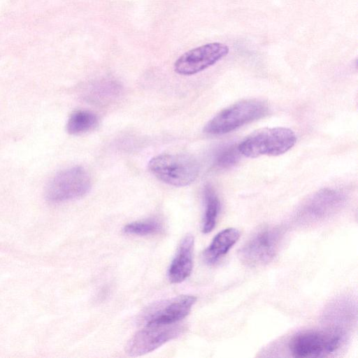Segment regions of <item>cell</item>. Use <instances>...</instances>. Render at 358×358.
<instances>
[{
    "mask_svg": "<svg viewBox=\"0 0 358 358\" xmlns=\"http://www.w3.org/2000/svg\"><path fill=\"white\" fill-rule=\"evenodd\" d=\"M162 229L161 224L156 220L134 222L127 224L123 231L127 234L146 236L159 232Z\"/></svg>",
    "mask_w": 358,
    "mask_h": 358,
    "instance_id": "obj_16",
    "label": "cell"
},
{
    "mask_svg": "<svg viewBox=\"0 0 358 358\" xmlns=\"http://www.w3.org/2000/svg\"><path fill=\"white\" fill-rule=\"evenodd\" d=\"M148 169L159 180L175 187L190 185L199 173L196 159L185 154L157 155L150 160Z\"/></svg>",
    "mask_w": 358,
    "mask_h": 358,
    "instance_id": "obj_3",
    "label": "cell"
},
{
    "mask_svg": "<svg viewBox=\"0 0 358 358\" xmlns=\"http://www.w3.org/2000/svg\"><path fill=\"white\" fill-rule=\"evenodd\" d=\"M229 52V48L221 43H210L189 50L174 64L175 71L180 75L191 76L215 64Z\"/></svg>",
    "mask_w": 358,
    "mask_h": 358,
    "instance_id": "obj_7",
    "label": "cell"
},
{
    "mask_svg": "<svg viewBox=\"0 0 358 358\" xmlns=\"http://www.w3.org/2000/svg\"><path fill=\"white\" fill-rule=\"evenodd\" d=\"M205 213L203 222V232L210 233L215 227L219 214L220 203L213 187L208 185L204 189Z\"/></svg>",
    "mask_w": 358,
    "mask_h": 358,
    "instance_id": "obj_13",
    "label": "cell"
},
{
    "mask_svg": "<svg viewBox=\"0 0 358 358\" xmlns=\"http://www.w3.org/2000/svg\"><path fill=\"white\" fill-rule=\"evenodd\" d=\"M292 130L285 127L263 128L246 136L238 145L242 155L255 158L262 155L278 156L289 150L296 143Z\"/></svg>",
    "mask_w": 358,
    "mask_h": 358,
    "instance_id": "obj_1",
    "label": "cell"
},
{
    "mask_svg": "<svg viewBox=\"0 0 358 358\" xmlns=\"http://www.w3.org/2000/svg\"><path fill=\"white\" fill-rule=\"evenodd\" d=\"M268 110L267 103L262 100H243L215 115L206 124L204 131L211 135L224 134L262 117Z\"/></svg>",
    "mask_w": 358,
    "mask_h": 358,
    "instance_id": "obj_2",
    "label": "cell"
},
{
    "mask_svg": "<svg viewBox=\"0 0 358 358\" xmlns=\"http://www.w3.org/2000/svg\"><path fill=\"white\" fill-rule=\"evenodd\" d=\"M280 233L267 229L253 236L239 250L241 260L248 266H258L269 263L278 252Z\"/></svg>",
    "mask_w": 358,
    "mask_h": 358,
    "instance_id": "obj_8",
    "label": "cell"
},
{
    "mask_svg": "<svg viewBox=\"0 0 358 358\" xmlns=\"http://www.w3.org/2000/svg\"><path fill=\"white\" fill-rule=\"evenodd\" d=\"M98 123L96 115L88 110H80L73 113L66 124L70 134H80L94 129Z\"/></svg>",
    "mask_w": 358,
    "mask_h": 358,
    "instance_id": "obj_14",
    "label": "cell"
},
{
    "mask_svg": "<svg viewBox=\"0 0 358 358\" xmlns=\"http://www.w3.org/2000/svg\"><path fill=\"white\" fill-rule=\"evenodd\" d=\"M345 202V196L337 189L325 188L313 194L302 206L299 215L306 221L324 219L339 210Z\"/></svg>",
    "mask_w": 358,
    "mask_h": 358,
    "instance_id": "obj_10",
    "label": "cell"
},
{
    "mask_svg": "<svg viewBox=\"0 0 358 358\" xmlns=\"http://www.w3.org/2000/svg\"><path fill=\"white\" fill-rule=\"evenodd\" d=\"M194 243V236L191 234L182 240L168 271L169 279L172 283H180L191 274Z\"/></svg>",
    "mask_w": 358,
    "mask_h": 358,
    "instance_id": "obj_11",
    "label": "cell"
},
{
    "mask_svg": "<svg viewBox=\"0 0 358 358\" xmlns=\"http://www.w3.org/2000/svg\"><path fill=\"white\" fill-rule=\"evenodd\" d=\"M185 330V326L178 322L146 324L128 341L125 352L131 357L145 355L177 338Z\"/></svg>",
    "mask_w": 358,
    "mask_h": 358,
    "instance_id": "obj_6",
    "label": "cell"
},
{
    "mask_svg": "<svg viewBox=\"0 0 358 358\" xmlns=\"http://www.w3.org/2000/svg\"><path fill=\"white\" fill-rule=\"evenodd\" d=\"M343 339L341 330H307L293 337L289 348L297 357H324L338 349Z\"/></svg>",
    "mask_w": 358,
    "mask_h": 358,
    "instance_id": "obj_4",
    "label": "cell"
},
{
    "mask_svg": "<svg viewBox=\"0 0 358 358\" xmlns=\"http://www.w3.org/2000/svg\"><path fill=\"white\" fill-rule=\"evenodd\" d=\"M240 232L235 228H227L220 231L203 252L206 263L212 264L224 255L238 241Z\"/></svg>",
    "mask_w": 358,
    "mask_h": 358,
    "instance_id": "obj_12",
    "label": "cell"
},
{
    "mask_svg": "<svg viewBox=\"0 0 358 358\" xmlns=\"http://www.w3.org/2000/svg\"><path fill=\"white\" fill-rule=\"evenodd\" d=\"M239 154L238 146L234 145L224 146L216 152L215 164L221 169L229 168L237 163Z\"/></svg>",
    "mask_w": 358,
    "mask_h": 358,
    "instance_id": "obj_15",
    "label": "cell"
},
{
    "mask_svg": "<svg viewBox=\"0 0 358 358\" xmlns=\"http://www.w3.org/2000/svg\"><path fill=\"white\" fill-rule=\"evenodd\" d=\"M196 298L192 295H180L152 303L141 315V321L146 324H171L178 322L191 311Z\"/></svg>",
    "mask_w": 358,
    "mask_h": 358,
    "instance_id": "obj_9",
    "label": "cell"
},
{
    "mask_svg": "<svg viewBox=\"0 0 358 358\" xmlns=\"http://www.w3.org/2000/svg\"><path fill=\"white\" fill-rule=\"evenodd\" d=\"M91 187V178L82 166H74L58 173L45 191L47 201L61 203L86 194Z\"/></svg>",
    "mask_w": 358,
    "mask_h": 358,
    "instance_id": "obj_5",
    "label": "cell"
}]
</instances>
